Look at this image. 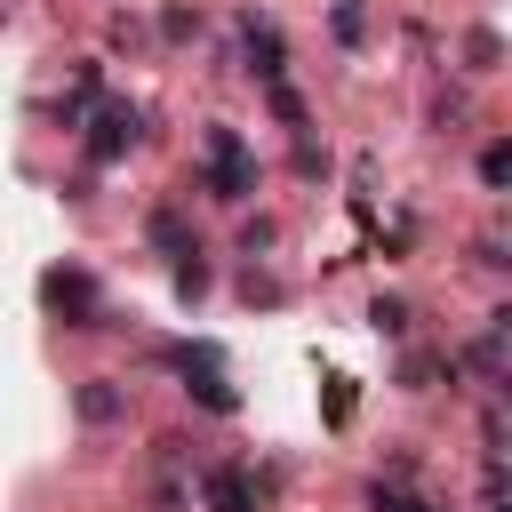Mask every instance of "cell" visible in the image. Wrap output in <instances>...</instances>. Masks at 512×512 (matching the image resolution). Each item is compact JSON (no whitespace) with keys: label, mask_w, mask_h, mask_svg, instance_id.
<instances>
[{"label":"cell","mask_w":512,"mask_h":512,"mask_svg":"<svg viewBox=\"0 0 512 512\" xmlns=\"http://www.w3.org/2000/svg\"><path fill=\"white\" fill-rule=\"evenodd\" d=\"M368 512H448V504H432V496H408V488L376 480V488H368Z\"/></svg>","instance_id":"11"},{"label":"cell","mask_w":512,"mask_h":512,"mask_svg":"<svg viewBox=\"0 0 512 512\" xmlns=\"http://www.w3.org/2000/svg\"><path fill=\"white\" fill-rule=\"evenodd\" d=\"M96 80H104V72H96V64H80V72H72V96H56V120H64V128H80V112L96 104Z\"/></svg>","instance_id":"9"},{"label":"cell","mask_w":512,"mask_h":512,"mask_svg":"<svg viewBox=\"0 0 512 512\" xmlns=\"http://www.w3.org/2000/svg\"><path fill=\"white\" fill-rule=\"evenodd\" d=\"M136 136H144V112H136L128 96H104V104L88 112V128H80V144H88V160H96V168L128 160V152H136Z\"/></svg>","instance_id":"4"},{"label":"cell","mask_w":512,"mask_h":512,"mask_svg":"<svg viewBox=\"0 0 512 512\" xmlns=\"http://www.w3.org/2000/svg\"><path fill=\"white\" fill-rule=\"evenodd\" d=\"M72 408H80V424H88V432H104V424H120V416H128V384H120V376H80Z\"/></svg>","instance_id":"8"},{"label":"cell","mask_w":512,"mask_h":512,"mask_svg":"<svg viewBox=\"0 0 512 512\" xmlns=\"http://www.w3.org/2000/svg\"><path fill=\"white\" fill-rule=\"evenodd\" d=\"M40 304H48V312H64V328H128V320L104 304V288H96L80 264H56V272L40 280Z\"/></svg>","instance_id":"3"},{"label":"cell","mask_w":512,"mask_h":512,"mask_svg":"<svg viewBox=\"0 0 512 512\" xmlns=\"http://www.w3.org/2000/svg\"><path fill=\"white\" fill-rule=\"evenodd\" d=\"M200 192H216L224 208H240V200L256 192V152H248L240 128H224V120L200 128Z\"/></svg>","instance_id":"1"},{"label":"cell","mask_w":512,"mask_h":512,"mask_svg":"<svg viewBox=\"0 0 512 512\" xmlns=\"http://www.w3.org/2000/svg\"><path fill=\"white\" fill-rule=\"evenodd\" d=\"M240 296H248V304H280L288 288H280V280H256V272H248V280H240Z\"/></svg>","instance_id":"21"},{"label":"cell","mask_w":512,"mask_h":512,"mask_svg":"<svg viewBox=\"0 0 512 512\" xmlns=\"http://www.w3.org/2000/svg\"><path fill=\"white\" fill-rule=\"evenodd\" d=\"M480 184H488V192H504V184H512V144H504V136H488V144H480Z\"/></svg>","instance_id":"12"},{"label":"cell","mask_w":512,"mask_h":512,"mask_svg":"<svg viewBox=\"0 0 512 512\" xmlns=\"http://www.w3.org/2000/svg\"><path fill=\"white\" fill-rule=\"evenodd\" d=\"M360 32H368V16H360V0H336V40H344V48H360Z\"/></svg>","instance_id":"16"},{"label":"cell","mask_w":512,"mask_h":512,"mask_svg":"<svg viewBox=\"0 0 512 512\" xmlns=\"http://www.w3.org/2000/svg\"><path fill=\"white\" fill-rule=\"evenodd\" d=\"M464 64H472V72H496V64H504V40H496V32L480 24V32L464 40Z\"/></svg>","instance_id":"14"},{"label":"cell","mask_w":512,"mask_h":512,"mask_svg":"<svg viewBox=\"0 0 512 512\" xmlns=\"http://www.w3.org/2000/svg\"><path fill=\"white\" fill-rule=\"evenodd\" d=\"M368 328H376V336H408V328H416V312H408L400 296H376V304H368Z\"/></svg>","instance_id":"13"},{"label":"cell","mask_w":512,"mask_h":512,"mask_svg":"<svg viewBox=\"0 0 512 512\" xmlns=\"http://www.w3.org/2000/svg\"><path fill=\"white\" fill-rule=\"evenodd\" d=\"M272 240H280V224H272V216H248V224H240V256H264Z\"/></svg>","instance_id":"15"},{"label":"cell","mask_w":512,"mask_h":512,"mask_svg":"<svg viewBox=\"0 0 512 512\" xmlns=\"http://www.w3.org/2000/svg\"><path fill=\"white\" fill-rule=\"evenodd\" d=\"M184 504H192L184 480H160V488H152V512H184Z\"/></svg>","instance_id":"20"},{"label":"cell","mask_w":512,"mask_h":512,"mask_svg":"<svg viewBox=\"0 0 512 512\" xmlns=\"http://www.w3.org/2000/svg\"><path fill=\"white\" fill-rule=\"evenodd\" d=\"M160 32H168V40H192V32H200V16H184V8H168V16H160Z\"/></svg>","instance_id":"22"},{"label":"cell","mask_w":512,"mask_h":512,"mask_svg":"<svg viewBox=\"0 0 512 512\" xmlns=\"http://www.w3.org/2000/svg\"><path fill=\"white\" fill-rule=\"evenodd\" d=\"M272 112H280V128H296V136H304V96H296V88H288V80H280V88H272Z\"/></svg>","instance_id":"17"},{"label":"cell","mask_w":512,"mask_h":512,"mask_svg":"<svg viewBox=\"0 0 512 512\" xmlns=\"http://www.w3.org/2000/svg\"><path fill=\"white\" fill-rule=\"evenodd\" d=\"M144 248H152V256L176 272V264H192V256H200V232L184 224V208H176V200H160V208L144 216Z\"/></svg>","instance_id":"5"},{"label":"cell","mask_w":512,"mask_h":512,"mask_svg":"<svg viewBox=\"0 0 512 512\" xmlns=\"http://www.w3.org/2000/svg\"><path fill=\"white\" fill-rule=\"evenodd\" d=\"M152 360H168L208 416H240V392H232V376H224V344L200 336V344H168V352H152Z\"/></svg>","instance_id":"2"},{"label":"cell","mask_w":512,"mask_h":512,"mask_svg":"<svg viewBox=\"0 0 512 512\" xmlns=\"http://www.w3.org/2000/svg\"><path fill=\"white\" fill-rule=\"evenodd\" d=\"M176 296H184V304H200V296H208V264H200V256H192V264H176Z\"/></svg>","instance_id":"18"},{"label":"cell","mask_w":512,"mask_h":512,"mask_svg":"<svg viewBox=\"0 0 512 512\" xmlns=\"http://www.w3.org/2000/svg\"><path fill=\"white\" fill-rule=\"evenodd\" d=\"M432 376H448V384H456V368H448V352H408V360H400V384H408V392H424Z\"/></svg>","instance_id":"10"},{"label":"cell","mask_w":512,"mask_h":512,"mask_svg":"<svg viewBox=\"0 0 512 512\" xmlns=\"http://www.w3.org/2000/svg\"><path fill=\"white\" fill-rule=\"evenodd\" d=\"M240 56H248V72H256L264 88L288 80V48H280V32H272L264 16H240Z\"/></svg>","instance_id":"6"},{"label":"cell","mask_w":512,"mask_h":512,"mask_svg":"<svg viewBox=\"0 0 512 512\" xmlns=\"http://www.w3.org/2000/svg\"><path fill=\"white\" fill-rule=\"evenodd\" d=\"M352 416V376H328V424Z\"/></svg>","instance_id":"19"},{"label":"cell","mask_w":512,"mask_h":512,"mask_svg":"<svg viewBox=\"0 0 512 512\" xmlns=\"http://www.w3.org/2000/svg\"><path fill=\"white\" fill-rule=\"evenodd\" d=\"M200 496H208V512H256V480H248V464H200Z\"/></svg>","instance_id":"7"}]
</instances>
